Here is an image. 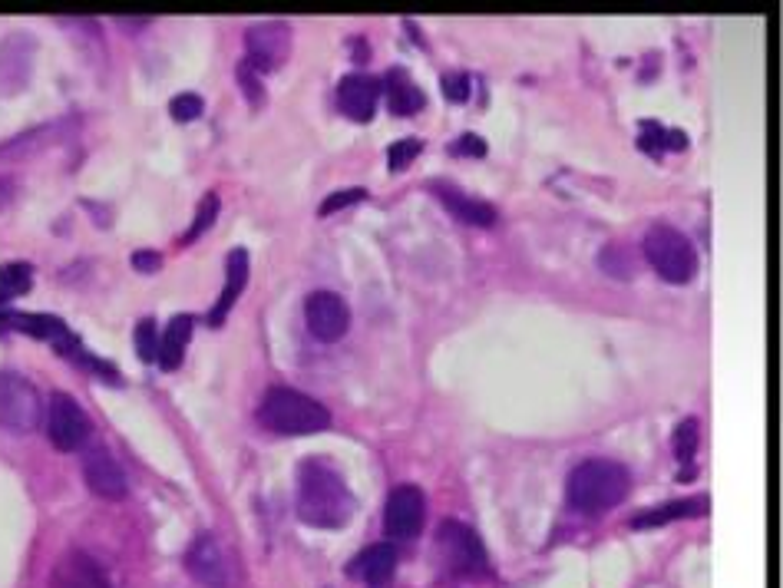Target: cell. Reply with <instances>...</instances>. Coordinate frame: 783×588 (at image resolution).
<instances>
[{"instance_id":"1","label":"cell","mask_w":783,"mask_h":588,"mask_svg":"<svg viewBox=\"0 0 783 588\" xmlns=\"http://www.w3.org/2000/svg\"><path fill=\"white\" fill-rule=\"evenodd\" d=\"M298 516L314 529H341L354 516V496L344 476L324 460H308L298 470Z\"/></svg>"},{"instance_id":"2","label":"cell","mask_w":783,"mask_h":588,"mask_svg":"<svg viewBox=\"0 0 783 588\" xmlns=\"http://www.w3.org/2000/svg\"><path fill=\"white\" fill-rule=\"evenodd\" d=\"M632 476L615 460H585L569 476V503L585 516H602L625 503Z\"/></svg>"},{"instance_id":"3","label":"cell","mask_w":783,"mask_h":588,"mask_svg":"<svg viewBox=\"0 0 783 588\" xmlns=\"http://www.w3.org/2000/svg\"><path fill=\"white\" fill-rule=\"evenodd\" d=\"M258 423L278 437H308L331 427V413L301 390L271 387L258 404Z\"/></svg>"},{"instance_id":"4","label":"cell","mask_w":783,"mask_h":588,"mask_svg":"<svg viewBox=\"0 0 783 588\" xmlns=\"http://www.w3.org/2000/svg\"><path fill=\"white\" fill-rule=\"evenodd\" d=\"M645 258H648V265L658 271V278H665L668 285H688V281L698 275V252H694V245L671 225L648 228Z\"/></svg>"},{"instance_id":"5","label":"cell","mask_w":783,"mask_h":588,"mask_svg":"<svg viewBox=\"0 0 783 588\" xmlns=\"http://www.w3.org/2000/svg\"><path fill=\"white\" fill-rule=\"evenodd\" d=\"M43 420V400L27 377L4 370L0 374V427L10 433H30Z\"/></svg>"},{"instance_id":"6","label":"cell","mask_w":783,"mask_h":588,"mask_svg":"<svg viewBox=\"0 0 783 588\" xmlns=\"http://www.w3.org/2000/svg\"><path fill=\"white\" fill-rule=\"evenodd\" d=\"M437 546L443 552V562L453 575H463V579H483L489 572V559L483 542L476 539L473 529H466L463 522H440L437 529Z\"/></svg>"},{"instance_id":"7","label":"cell","mask_w":783,"mask_h":588,"mask_svg":"<svg viewBox=\"0 0 783 588\" xmlns=\"http://www.w3.org/2000/svg\"><path fill=\"white\" fill-rule=\"evenodd\" d=\"M93 433V423L86 417V410L76 404L70 394H53L47 404V437L50 443L63 453H76L86 446Z\"/></svg>"},{"instance_id":"8","label":"cell","mask_w":783,"mask_h":588,"mask_svg":"<svg viewBox=\"0 0 783 588\" xmlns=\"http://www.w3.org/2000/svg\"><path fill=\"white\" fill-rule=\"evenodd\" d=\"M288 50H291V30L285 24L271 20V24L248 27V34H245V63L258 76L278 70L281 63H285Z\"/></svg>"},{"instance_id":"9","label":"cell","mask_w":783,"mask_h":588,"mask_svg":"<svg viewBox=\"0 0 783 588\" xmlns=\"http://www.w3.org/2000/svg\"><path fill=\"white\" fill-rule=\"evenodd\" d=\"M304 321H308V331L324 344L341 341L351 328V308L344 304L341 294L334 291H314L308 301H304Z\"/></svg>"},{"instance_id":"10","label":"cell","mask_w":783,"mask_h":588,"mask_svg":"<svg viewBox=\"0 0 783 588\" xmlns=\"http://www.w3.org/2000/svg\"><path fill=\"white\" fill-rule=\"evenodd\" d=\"M34 53H37V40L27 34H10L0 43V93L14 96L30 83V76H34Z\"/></svg>"},{"instance_id":"11","label":"cell","mask_w":783,"mask_h":588,"mask_svg":"<svg viewBox=\"0 0 783 588\" xmlns=\"http://www.w3.org/2000/svg\"><path fill=\"white\" fill-rule=\"evenodd\" d=\"M423 516H427V499L417 486H397L387 496L384 529L390 539H413L423 526Z\"/></svg>"},{"instance_id":"12","label":"cell","mask_w":783,"mask_h":588,"mask_svg":"<svg viewBox=\"0 0 783 588\" xmlns=\"http://www.w3.org/2000/svg\"><path fill=\"white\" fill-rule=\"evenodd\" d=\"M186 569L199 585L205 588H228L232 575H228V562L222 546L215 542V536H199L186 552Z\"/></svg>"},{"instance_id":"13","label":"cell","mask_w":783,"mask_h":588,"mask_svg":"<svg viewBox=\"0 0 783 588\" xmlns=\"http://www.w3.org/2000/svg\"><path fill=\"white\" fill-rule=\"evenodd\" d=\"M83 476H86V486L100 499H110V503L126 499L129 493L126 473L119 470V463L106 450H90L83 456Z\"/></svg>"},{"instance_id":"14","label":"cell","mask_w":783,"mask_h":588,"mask_svg":"<svg viewBox=\"0 0 783 588\" xmlns=\"http://www.w3.org/2000/svg\"><path fill=\"white\" fill-rule=\"evenodd\" d=\"M377 96H380V83L371 80V76L354 73L337 83V106L354 123H371L377 113Z\"/></svg>"},{"instance_id":"15","label":"cell","mask_w":783,"mask_h":588,"mask_svg":"<svg viewBox=\"0 0 783 588\" xmlns=\"http://www.w3.org/2000/svg\"><path fill=\"white\" fill-rule=\"evenodd\" d=\"M50 588H113L106 572L86 552H67L50 575Z\"/></svg>"},{"instance_id":"16","label":"cell","mask_w":783,"mask_h":588,"mask_svg":"<svg viewBox=\"0 0 783 588\" xmlns=\"http://www.w3.org/2000/svg\"><path fill=\"white\" fill-rule=\"evenodd\" d=\"M245 281H248V252L245 248H232L225 258V288H222V298L215 301V308L209 311V324L212 328H219V324H225L228 311L235 308L238 294L245 291Z\"/></svg>"},{"instance_id":"17","label":"cell","mask_w":783,"mask_h":588,"mask_svg":"<svg viewBox=\"0 0 783 588\" xmlns=\"http://www.w3.org/2000/svg\"><path fill=\"white\" fill-rule=\"evenodd\" d=\"M433 192H437V199L447 205V209L456 215L460 222L466 225H480V228H489L496 222V209L483 199H470L463 189H456V185H447V182H433Z\"/></svg>"},{"instance_id":"18","label":"cell","mask_w":783,"mask_h":588,"mask_svg":"<svg viewBox=\"0 0 783 588\" xmlns=\"http://www.w3.org/2000/svg\"><path fill=\"white\" fill-rule=\"evenodd\" d=\"M394 569H397V549L390 542H377V546L364 549L351 562V575L367 585H384L394 575Z\"/></svg>"},{"instance_id":"19","label":"cell","mask_w":783,"mask_h":588,"mask_svg":"<svg viewBox=\"0 0 783 588\" xmlns=\"http://www.w3.org/2000/svg\"><path fill=\"white\" fill-rule=\"evenodd\" d=\"M708 513V499L698 496V499H678V503H665V506H655L648 513H641L632 519L635 529H655V526H668V522H678V519H694V516H704Z\"/></svg>"},{"instance_id":"20","label":"cell","mask_w":783,"mask_h":588,"mask_svg":"<svg viewBox=\"0 0 783 588\" xmlns=\"http://www.w3.org/2000/svg\"><path fill=\"white\" fill-rule=\"evenodd\" d=\"M387 103L394 116H413L423 110V93L417 90V83L410 80L404 70H390L387 73Z\"/></svg>"},{"instance_id":"21","label":"cell","mask_w":783,"mask_h":588,"mask_svg":"<svg viewBox=\"0 0 783 588\" xmlns=\"http://www.w3.org/2000/svg\"><path fill=\"white\" fill-rule=\"evenodd\" d=\"M192 324L195 321L189 314H176V318L169 321V328L159 341V364L166 370H176L182 364V354H186V344L192 337Z\"/></svg>"},{"instance_id":"22","label":"cell","mask_w":783,"mask_h":588,"mask_svg":"<svg viewBox=\"0 0 783 588\" xmlns=\"http://www.w3.org/2000/svg\"><path fill=\"white\" fill-rule=\"evenodd\" d=\"M30 285H34V271H30V265H24V261H10V265L0 268V304L27 294Z\"/></svg>"},{"instance_id":"23","label":"cell","mask_w":783,"mask_h":588,"mask_svg":"<svg viewBox=\"0 0 783 588\" xmlns=\"http://www.w3.org/2000/svg\"><path fill=\"white\" fill-rule=\"evenodd\" d=\"M684 146H688V139L681 133H668V129H661L658 123H641V149L661 156L665 149H684Z\"/></svg>"},{"instance_id":"24","label":"cell","mask_w":783,"mask_h":588,"mask_svg":"<svg viewBox=\"0 0 783 588\" xmlns=\"http://www.w3.org/2000/svg\"><path fill=\"white\" fill-rule=\"evenodd\" d=\"M215 215H219V195H205V199L199 202V212H195V222H192V228L186 235H182V245H192L195 238H202L205 232L212 228V222H215Z\"/></svg>"},{"instance_id":"25","label":"cell","mask_w":783,"mask_h":588,"mask_svg":"<svg viewBox=\"0 0 783 588\" xmlns=\"http://www.w3.org/2000/svg\"><path fill=\"white\" fill-rule=\"evenodd\" d=\"M698 420L694 417H688V420H681L678 423V430H674V440H671V446H674V456L678 460H691L694 453H698Z\"/></svg>"},{"instance_id":"26","label":"cell","mask_w":783,"mask_h":588,"mask_svg":"<svg viewBox=\"0 0 783 588\" xmlns=\"http://www.w3.org/2000/svg\"><path fill=\"white\" fill-rule=\"evenodd\" d=\"M235 76H238V86H242V93H245V100H248V106H258L265 103V86H261V76L248 67V63L242 60L238 63V70H235Z\"/></svg>"},{"instance_id":"27","label":"cell","mask_w":783,"mask_h":588,"mask_svg":"<svg viewBox=\"0 0 783 588\" xmlns=\"http://www.w3.org/2000/svg\"><path fill=\"white\" fill-rule=\"evenodd\" d=\"M169 113L176 123H195V119L205 113V103H202V96H195V93H179L176 100L169 103Z\"/></svg>"},{"instance_id":"28","label":"cell","mask_w":783,"mask_h":588,"mask_svg":"<svg viewBox=\"0 0 783 588\" xmlns=\"http://www.w3.org/2000/svg\"><path fill=\"white\" fill-rule=\"evenodd\" d=\"M136 347H139V357H143L146 364L159 361V331H156V324H152L149 318L139 321V328H136Z\"/></svg>"},{"instance_id":"29","label":"cell","mask_w":783,"mask_h":588,"mask_svg":"<svg viewBox=\"0 0 783 588\" xmlns=\"http://www.w3.org/2000/svg\"><path fill=\"white\" fill-rule=\"evenodd\" d=\"M598 265H602L608 275H615V278H628L635 271V265L632 261L625 258V248L622 245H608L602 255H598Z\"/></svg>"},{"instance_id":"30","label":"cell","mask_w":783,"mask_h":588,"mask_svg":"<svg viewBox=\"0 0 783 588\" xmlns=\"http://www.w3.org/2000/svg\"><path fill=\"white\" fill-rule=\"evenodd\" d=\"M420 149H423V143L420 139H397L394 146L387 149V162H390V169H407L413 159L420 156Z\"/></svg>"},{"instance_id":"31","label":"cell","mask_w":783,"mask_h":588,"mask_svg":"<svg viewBox=\"0 0 783 588\" xmlns=\"http://www.w3.org/2000/svg\"><path fill=\"white\" fill-rule=\"evenodd\" d=\"M364 199H367L364 189H341V192H334V195H328V199L321 202V215H334L341 209H351V205L364 202Z\"/></svg>"},{"instance_id":"32","label":"cell","mask_w":783,"mask_h":588,"mask_svg":"<svg viewBox=\"0 0 783 588\" xmlns=\"http://www.w3.org/2000/svg\"><path fill=\"white\" fill-rule=\"evenodd\" d=\"M443 96H447L450 103H466L470 100V76L466 73L443 76Z\"/></svg>"},{"instance_id":"33","label":"cell","mask_w":783,"mask_h":588,"mask_svg":"<svg viewBox=\"0 0 783 588\" xmlns=\"http://www.w3.org/2000/svg\"><path fill=\"white\" fill-rule=\"evenodd\" d=\"M453 152H456V156H483V152H486V143H483L480 136L466 133V136H460V143L453 146Z\"/></svg>"},{"instance_id":"34","label":"cell","mask_w":783,"mask_h":588,"mask_svg":"<svg viewBox=\"0 0 783 588\" xmlns=\"http://www.w3.org/2000/svg\"><path fill=\"white\" fill-rule=\"evenodd\" d=\"M133 268L143 271V275H152V271L162 268V255L159 252H136L133 255Z\"/></svg>"},{"instance_id":"35","label":"cell","mask_w":783,"mask_h":588,"mask_svg":"<svg viewBox=\"0 0 783 588\" xmlns=\"http://www.w3.org/2000/svg\"><path fill=\"white\" fill-rule=\"evenodd\" d=\"M149 24V17H119V27H126V30H139V27H146Z\"/></svg>"}]
</instances>
